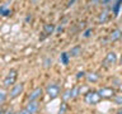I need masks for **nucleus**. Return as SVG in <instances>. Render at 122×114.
Segmentation results:
<instances>
[{"mask_svg":"<svg viewBox=\"0 0 122 114\" xmlns=\"http://www.w3.org/2000/svg\"><path fill=\"white\" fill-rule=\"evenodd\" d=\"M60 60H61V62H62L64 65H67V63H69V55H67L66 52L61 53V56H60Z\"/></svg>","mask_w":122,"mask_h":114,"instance_id":"nucleus-12","label":"nucleus"},{"mask_svg":"<svg viewBox=\"0 0 122 114\" xmlns=\"http://www.w3.org/2000/svg\"><path fill=\"white\" fill-rule=\"evenodd\" d=\"M106 19H107V11H103V14L99 17V22H101V23H104Z\"/></svg>","mask_w":122,"mask_h":114,"instance_id":"nucleus-17","label":"nucleus"},{"mask_svg":"<svg viewBox=\"0 0 122 114\" xmlns=\"http://www.w3.org/2000/svg\"><path fill=\"white\" fill-rule=\"evenodd\" d=\"M99 100H101V96H99V94L95 93V91L88 93L85 95V101L88 103V104H97Z\"/></svg>","mask_w":122,"mask_h":114,"instance_id":"nucleus-2","label":"nucleus"},{"mask_svg":"<svg viewBox=\"0 0 122 114\" xmlns=\"http://www.w3.org/2000/svg\"><path fill=\"white\" fill-rule=\"evenodd\" d=\"M22 90H23V85H22V84H17V85H14L13 87H11V90H10V99L17 98L18 95L22 93Z\"/></svg>","mask_w":122,"mask_h":114,"instance_id":"nucleus-6","label":"nucleus"},{"mask_svg":"<svg viewBox=\"0 0 122 114\" xmlns=\"http://www.w3.org/2000/svg\"><path fill=\"white\" fill-rule=\"evenodd\" d=\"M90 32H92V30H90V29H88L86 32H85V34H84V37H88V36H89V33H90Z\"/></svg>","mask_w":122,"mask_h":114,"instance_id":"nucleus-24","label":"nucleus"},{"mask_svg":"<svg viewBox=\"0 0 122 114\" xmlns=\"http://www.w3.org/2000/svg\"><path fill=\"white\" fill-rule=\"evenodd\" d=\"M121 36H122V34H121V30H118V29H117V30H114V32L111 34L109 39H111V41H116L117 38H120Z\"/></svg>","mask_w":122,"mask_h":114,"instance_id":"nucleus-11","label":"nucleus"},{"mask_svg":"<svg viewBox=\"0 0 122 114\" xmlns=\"http://www.w3.org/2000/svg\"><path fill=\"white\" fill-rule=\"evenodd\" d=\"M62 98H64V100H67V99H70V98H71V90H67L66 93L62 95Z\"/></svg>","mask_w":122,"mask_h":114,"instance_id":"nucleus-16","label":"nucleus"},{"mask_svg":"<svg viewBox=\"0 0 122 114\" xmlns=\"http://www.w3.org/2000/svg\"><path fill=\"white\" fill-rule=\"evenodd\" d=\"M0 114H4V113H3V110H1V109H0Z\"/></svg>","mask_w":122,"mask_h":114,"instance_id":"nucleus-26","label":"nucleus"},{"mask_svg":"<svg viewBox=\"0 0 122 114\" xmlns=\"http://www.w3.org/2000/svg\"><path fill=\"white\" fill-rule=\"evenodd\" d=\"M17 70H10L9 72H8V75H6V77L4 79V86H11V85H14V82H15V80H17Z\"/></svg>","mask_w":122,"mask_h":114,"instance_id":"nucleus-1","label":"nucleus"},{"mask_svg":"<svg viewBox=\"0 0 122 114\" xmlns=\"http://www.w3.org/2000/svg\"><path fill=\"white\" fill-rule=\"evenodd\" d=\"M18 114H29V113H28V112H27V110L24 109V110H22V112H19Z\"/></svg>","mask_w":122,"mask_h":114,"instance_id":"nucleus-23","label":"nucleus"},{"mask_svg":"<svg viewBox=\"0 0 122 114\" xmlns=\"http://www.w3.org/2000/svg\"><path fill=\"white\" fill-rule=\"evenodd\" d=\"M84 76V72H79V75H78V77H83Z\"/></svg>","mask_w":122,"mask_h":114,"instance_id":"nucleus-25","label":"nucleus"},{"mask_svg":"<svg viewBox=\"0 0 122 114\" xmlns=\"http://www.w3.org/2000/svg\"><path fill=\"white\" fill-rule=\"evenodd\" d=\"M116 60H117L116 53H114V52H108V53H107V56H106V58H104V61H103V65H104V66L113 65L114 62H116Z\"/></svg>","mask_w":122,"mask_h":114,"instance_id":"nucleus-4","label":"nucleus"},{"mask_svg":"<svg viewBox=\"0 0 122 114\" xmlns=\"http://www.w3.org/2000/svg\"><path fill=\"white\" fill-rule=\"evenodd\" d=\"M38 106H40V104H38V101L37 100H34V101H29L28 103V105H27V108L25 110L28 112L29 114H34L38 110Z\"/></svg>","mask_w":122,"mask_h":114,"instance_id":"nucleus-7","label":"nucleus"},{"mask_svg":"<svg viewBox=\"0 0 122 114\" xmlns=\"http://www.w3.org/2000/svg\"><path fill=\"white\" fill-rule=\"evenodd\" d=\"M116 103H117V104H120V105H122V96L116 98Z\"/></svg>","mask_w":122,"mask_h":114,"instance_id":"nucleus-20","label":"nucleus"},{"mask_svg":"<svg viewBox=\"0 0 122 114\" xmlns=\"http://www.w3.org/2000/svg\"><path fill=\"white\" fill-rule=\"evenodd\" d=\"M118 114H122V112H121V110H120V112H118Z\"/></svg>","mask_w":122,"mask_h":114,"instance_id":"nucleus-27","label":"nucleus"},{"mask_svg":"<svg viewBox=\"0 0 122 114\" xmlns=\"http://www.w3.org/2000/svg\"><path fill=\"white\" fill-rule=\"evenodd\" d=\"M6 100V93L3 89H0V104H3Z\"/></svg>","mask_w":122,"mask_h":114,"instance_id":"nucleus-14","label":"nucleus"},{"mask_svg":"<svg viewBox=\"0 0 122 114\" xmlns=\"http://www.w3.org/2000/svg\"><path fill=\"white\" fill-rule=\"evenodd\" d=\"M98 94L101 98H111V96H113L114 90L111 89V87H102V89L98 91Z\"/></svg>","mask_w":122,"mask_h":114,"instance_id":"nucleus-5","label":"nucleus"},{"mask_svg":"<svg viewBox=\"0 0 122 114\" xmlns=\"http://www.w3.org/2000/svg\"><path fill=\"white\" fill-rule=\"evenodd\" d=\"M65 110H66V105L64 104V105H62V108L60 109V114H64V113H65Z\"/></svg>","mask_w":122,"mask_h":114,"instance_id":"nucleus-21","label":"nucleus"},{"mask_svg":"<svg viewBox=\"0 0 122 114\" xmlns=\"http://www.w3.org/2000/svg\"><path fill=\"white\" fill-rule=\"evenodd\" d=\"M121 6H122V0H117V1L114 3L113 8H112V10H113V14H114V15H118V13H120V9H121Z\"/></svg>","mask_w":122,"mask_h":114,"instance_id":"nucleus-9","label":"nucleus"},{"mask_svg":"<svg viewBox=\"0 0 122 114\" xmlns=\"http://www.w3.org/2000/svg\"><path fill=\"white\" fill-rule=\"evenodd\" d=\"M41 95H42V89L41 87H36V89L28 95V99H29V101H34V100H37Z\"/></svg>","mask_w":122,"mask_h":114,"instance_id":"nucleus-8","label":"nucleus"},{"mask_svg":"<svg viewBox=\"0 0 122 114\" xmlns=\"http://www.w3.org/2000/svg\"><path fill=\"white\" fill-rule=\"evenodd\" d=\"M53 30H55V27L52 24H46L45 25V33L46 34H51V33H53Z\"/></svg>","mask_w":122,"mask_h":114,"instance_id":"nucleus-13","label":"nucleus"},{"mask_svg":"<svg viewBox=\"0 0 122 114\" xmlns=\"http://www.w3.org/2000/svg\"><path fill=\"white\" fill-rule=\"evenodd\" d=\"M121 65H122V57H121Z\"/></svg>","mask_w":122,"mask_h":114,"instance_id":"nucleus-28","label":"nucleus"},{"mask_svg":"<svg viewBox=\"0 0 122 114\" xmlns=\"http://www.w3.org/2000/svg\"><path fill=\"white\" fill-rule=\"evenodd\" d=\"M47 94H48V96L51 99H55L57 95L60 94L59 85H56V84H50V85L47 86Z\"/></svg>","mask_w":122,"mask_h":114,"instance_id":"nucleus-3","label":"nucleus"},{"mask_svg":"<svg viewBox=\"0 0 122 114\" xmlns=\"http://www.w3.org/2000/svg\"><path fill=\"white\" fill-rule=\"evenodd\" d=\"M79 51H80V47H75V48H72V49H71V55H72V56H78V55H79V53H78Z\"/></svg>","mask_w":122,"mask_h":114,"instance_id":"nucleus-18","label":"nucleus"},{"mask_svg":"<svg viewBox=\"0 0 122 114\" xmlns=\"http://www.w3.org/2000/svg\"><path fill=\"white\" fill-rule=\"evenodd\" d=\"M11 13V11L9 10V9H6V5L4 4V5H1L0 6V15H4V17H8Z\"/></svg>","mask_w":122,"mask_h":114,"instance_id":"nucleus-10","label":"nucleus"},{"mask_svg":"<svg viewBox=\"0 0 122 114\" xmlns=\"http://www.w3.org/2000/svg\"><path fill=\"white\" fill-rule=\"evenodd\" d=\"M78 91H79V89H78V87H74V89L71 90V98L76 96V95H78Z\"/></svg>","mask_w":122,"mask_h":114,"instance_id":"nucleus-19","label":"nucleus"},{"mask_svg":"<svg viewBox=\"0 0 122 114\" xmlns=\"http://www.w3.org/2000/svg\"><path fill=\"white\" fill-rule=\"evenodd\" d=\"M86 77H88V80L89 81H97L98 80V75H95V74H89V75H86Z\"/></svg>","mask_w":122,"mask_h":114,"instance_id":"nucleus-15","label":"nucleus"},{"mask_svg":"<svg viewBox=\"0 0 122 114\" xmlns=\"http://www.w3.org/2000/svg\"><path fill=\"white\" fill-rule=\"evenodd\" d=\"M4 114H13V110H11V109H8Z\"/></svg>","mask_w":122,"mask_h":114,"instance_id":"nucleus-22","label":"nucleus"},{"mask_svg":"<svg viewBox=\"0 0 122 114\" xmlns=\"http://www.w3.org/2000/svg\"><path fill=\"white\" fill-rule=\"evenodd\" d=\"M101 1H102V0H101Z\"/></svg>","mask_w":122,"mask_h":114,"instance_id":"nucleus-29","label":"nucleus"}]
</instances>
